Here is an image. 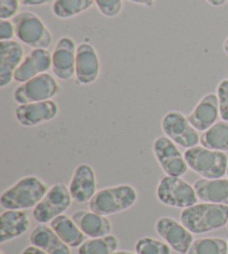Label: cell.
Returning <instances> with one entry per match:
<instances>
[{"mask_svg":"<svg viewBox=\"0 0 228 254\" xmlns=\"http://www.w3.org/2000/svg\"><path fill=\"white\" fill-rule=\"evenodd\" d=\"M180 222L193 234H204L220 230L228 223V205L215 203H196L184 208Z\"/></svg>","mask_w":228,"mask_h":254,"instance_id":"obj_1","label":"cell"},{"mask_svg":"<svg viewBox=\"0 0 228 254\" xmlns=\"http://www.w3.org/2000/svg\"><path fill=\"white\" fill-rule=\"evenodd\" d=\"M48 187L38 176L27 175L4 190L0 195V205L4 210H29L42 201Z\"/></svg>","mask_w":228,"mask_h":254,"instance_id":"obj_2","label":"cell"},{"mask_svg":"<svg viewBox=\"0 0 228 254\" xmlns=\"http://www.w3.org/2000/svg\"><path fill=\"white\" fill-rule=\"evenodd\" d=\"M138 201V192L129 184H120L97 190L88 202L89 210L100 215H113L133 207Z\"/></svg>","mask_w":228,"mask_h":254,"instance_id":"obj_3","label":"cell"},{"mask_svg":"<svg viewBox=\"0 0 228 254\" xmlns=\"http://www.w3.org/2000/svg\"><path fill=\"white\" fill-rule=\"evenodd\" d=\"M184 156L189 169L203 179H222L227 173L228 156L226 152L214 151L197 145L187 148Z\"/></svg>","mask_w":228,"mask_h":254,"instance_id":"obj_4","label":"cell"},{"mask_svg":"<svg viewBox=\"0 0 228 254\" xmlns=\"http://www.w3.org/2000/svg\"><path fill=\"white\" fill-rule=\"evenodd\" d=\"M16 37L33 49H48L53 44V35L47 25L33 11H21L12 18Z\"/></svg>","mask_w":228,"mask_h":254,"instance_id":"obj_5","label":"cell"},{"mask_svg":"<svg viewBox=\"0 0 228 254\" xmlns=\"http://www.w3.org/2000/svg\"><path fill=\"white\" fill-rule=\"evenodd\" d=\"M158 201L167 206L187 208L197 203V194L194 185L181 178L166 175L161 179L156 189Z\"/></svg>","mask_w":228,"mask_h":254,"instance_id":"obj_6","label":"cell"},{"mask_svg":"<svg viewBox=\"0 0 228 254\" xmlns=\"http://www.w3.org/2000/svg\"><path fill=\"white\" fill-rule=\"evenodd\" d=\"M71 197L69 188L66 184L58 182L48 190L44 198L33 210V216L39 224L50 223L57 216L65 214L70 207Z\"/></svg>","mask_w":228,"mask_h":254,"instance_id":"obj_7","label":"cell"},{"mask_svg":"<svg viewBox=\"0 0 228 254\" xmlns=\"http://www.w3.org/2000/svg\"><path fill=\"white\" fill-rule=\"evenodd\" d=\"M59 90L60 86L55 77L49 72H45L20 84L13 90L12 96L17 104L22 105L49 101L56 96Z\"/></svg>","mask_w":228,"mask_h":254,"instance_id":"obj_8","label":"cell"},{"mask_svg":"<svg viewBox=\"0 0 228 254\" xmlns=\"http://www.w3.org/2000/svg\"><path fill=\"white\" fill-rule=\"evenodd\" d=\"M161 126L165 136L180 147L187 149L197 146L200 143L198 130L189 123L187 116L181 112H168L167 114L164 115Z\"/></svg>","mask_w":228,"mask_h":254,"instance_id":"obj_9","label":"cell"},{"mask_svg":"<svg viewBox=\"0 0 228 254\" xmlns=\"http://www.w3.org/2000/svg\"><path fill=\"white\" fill-rule=\"evenodd\" d=\"M153 153L164 173L170 176L182 178L188 171V165L177 144L167 136H158L153 143Z\"/></svg>","mask_w":228,"mask_h":254,"instance_id":"obj_10","label":"cell"},{"mask_svg":"<svg viewBox=\"0 0 228 254\" xmlns=\"http://www.w3.org/2000/svg\"><path fill=\"white\" fill-rule=\"evenodd\" d=\"M155 230L172 250L179 254H187L194 242L193 233L174 217H159L155 223Z\"/></svg>","mask_w":228,"mask_h":254,"instance_id":"obj_11","label":"cell"},{"mask_svg":"<svg viewBox=\"0 0 228 254\" xmlns=\"http://www.w3.org/2000/svg\"><path fill=\"white\" fill-rule=\"evenodd\" d=\"M76 53L74 39L65 36L58 40L52 53V70L58 79L68 81L76 76Z\"/></svg>","mask_w":228,"mask_h":254,"instance_id":"obj_12","label":"cell"},{"mask_svg":"<svg viewBox=\"0 0 228 254\" xmlns=\"http://www.w3.org/2000/svg\"><path fill=\"white\" fill-rule=\"evenodd\" d=\"M58 113V104L53 99H49L45 102L18 105L15 110V117L20 125L33 127L55 120Z\"/></svg>","mask_w":228,"mask_h":254,"instance_id":"obj_13","label":"cell"},{"mask_svg":"<svg viewBox=\"0 0 228 254\" xmlns=\"http://www.w3.org/2000/svg\"><path fill=\"white\" fill-rule=\"evenodd\" d=\"M100 75V61L93 45L83 43L77 46L76 79L81 85L94 84Z\"/></svg>","mask_w":228,"mask_h":254,"instance_id":"obj_14","label":"cell"},{"mask_svg":"<svg viewBox=\"0 0 228 254\" xmlns=\"http://www.w3.org/2000/svg\"><path fill=\"white\" fill-rule=\"evenodd\" d=\"M25 58V49L17 40L0 42V87L4 88L13 80V75Z\"/></svg>","mask_w":228,"mask_h":254,"instance_id":"obj_15","label":"cell"},{"mask_svg":"<svg viewBox=\"0 0 228 254\" xmlns=\"http://www.w3.org/2000/svg\"><path fill=\"white\" fill-rule=\"evenodd\" d=\"M69 190L76 203H87L97 193V179L93 166L79 164L71 176Z\"/></svg>","mask_w":228,"mask_h":254,"instance_id":"obj_16","label":"cell"},{"mask_svg":"<svg viewBox=\"0 0 228 254\" xmlns=\"http://www.w3.org/2000/svg\"><path fill=\"white\" fill-rule=\"evenodd\" d=\"M52 53L48 49H33L24 58L20 66L17 68L15 75H13V80L22 84L36 76L48 72L52 69Z\"/></svg>","mask_w":228,"mask_h":254,"instance_id":"obj_17","label":"cell"},{"mask_svg":"<svg viewBox=\"0 0 228 254\" xmlns=\"http://www.w3.org/2000/svg\"><path fill=\"white\" fill-rule=\"evenodd\" d=\"M220 116V103H218L217 94L208 93L200 99L187 119L198 131H205L217 123Z\"/></svg>","mask_w":228,"mask_h":254,"instance_id":"obj_18","label":"cell"},{"mask_svg":"<svg viewBox=\"0 0 228 254\" xmlns=\"http://www.w3.org/2000/svg\"><path fill=\"white\" fill-rule=\"evenodd\" d=\"M71 219L78 225L81 232L89 239L102 238L112 234L113 225L111 220L98 213L90 210H79L71 215Z\"/></svg>","mask_w":228,"mask_h":254,"instance_id":"obj_19","label":"cell"},{"mask_svg":"<svg viewBox=\"0 0 228 254\" xmlns=\"http://www.w3.org/2000/svg\"><path fill=\"white\" fill-rule=\"evenodd\" d=\"M30 228V220L25 211L6 210L0 215V243L12 241L24 235Z\"/></svg>","mask_w":228,"mask_h":254,"instance_id":"obj_20","label":"cell"},{"mask_svg":"<svg viewBox=\"0 0 228 254\" xmlns=\"http://www.w3.org/2000/svg\"><path fill=\"white\" fill-rule=\"evenodd\" d=\"M29 241L31 246L42 249L48 254H71L70 247H68L47 224L36 226L29 235Z\"/></svg>","mask_w":228,"mask_h":254,"instance_id":"obj_21","label":"cell"},{"mask_svg":"<svg viewBox=\"0 0 228 254\" xmlns=\"http://www.w3.org/2000/svg\"><path fill=\"white\" fill-rule=\"evenodd\" d=\"M193 185L200 201L228 205V179L200 178Z\"/></svg>","mask_w":228,"mask_h":254,"instance_id":"obj_22","label":"cell"},{"mask_svg":"<svg viewBox=\"0 0 228 254\" xmlns=\"http://www.w3.org/2000/svg\"><path fill=\"white\" fill-rule=\"evenodd\" d=\"M49 225L58 237L70 248H79L87 240V237L81 232L75 221L66 214L57 216L50 222Z\"/></svg>","mask_w":228,"mask_h":254,"instance_id":"obj_23","label":"cell"},{"mask_svg":"<svg viewBox=\"0 0 228 254\" xmlns=\"http://www.w3.org/2000/svg\"><path fill=\"white\" fill-rule=\"evenodd\" d=\"M200 145L214 151L228 152V122L218 121L200 135Z\"/></svg>","mask_w":228,"mask_h":254,"instance_id":"obj_24","label":"cell"},{"mask_svg":"<svg viewBox=\"0 0 228 254\" xmlns=\"http://www.w3.org/2000/svg\"><path fill=\"white\" fill-rule=\"evenodd\" d=\"M95 4V0H55L53 13L59 19H70L86 12Z\"/></svg>","mask_w":228,"mask_h":254,"instance_id":"obj_25","label":"cell"},{"mask_svg":"<svg viewBox=\"0 0 228 254\" xmlns=\"http://www.w3.org/2000/svg\"><path fill=\"white\" fill-rule=\"evenodd\" d=\"M119 241L113 234L88 239L78 248V254H113L118 250Z\"/></svg>","mask_w":228,"mask_h":254,"instance_id":"obj_26","label":"cell"},{"mask_svg":"<svg viewBox=\"0 0 228 254\" xmlns=\"http://www.w3.org/2000/svg\"><path fill=\"white\" fill-rule=\"evenodd\" d=\"M228 242L223 238H202L194 240L187 254H227Z\"/></svg>","mask_w":228,"mask_h":254,"instance_id":"obj_27","label":"cell"},{"mask_svg":"<svg viewBox=\"0 0 228 254\" xmlns=\"http://www.w3.org/2000/svg\"><path fill=\"white\" fill-rule=\"evenodd\" d=\"M135 251L138 254H171V248L165 241L143 237L137 240Z\"/></svg>","mask_w":228,"mask_h":254,"instance_id":"obj_28","label":"cell"},{"mask_svg":"<svg viewBox=\"0 0 228 254\" xmlns=\"http://www.w3.org/2000/svg\"><path fill=\"white\" fill-rule=\"evenodd\" d=\"M95 4L103 16L117 17L122 10V0H95Z\"/></svg>","mask_w":228,"mask_h":254,"instance_id":"obj_29","label":"cell"},{"mask_svg":"<svg viewBox=\"0 0 228 254\" xmlns=\"http://www.w3.org/2000/svg\"><path fill=\"white\" fill-rule=\"evenodd\" d=\"M218 103H220V114L223 121L228 122V78L220 81L216 90Z\"/></svg>","mask_w":228,"mask_h":254,"instance_id":"obj_30","label":"cell"},{"mask_svg":"<svg viewBox=\"0 0 228 254\" xmlns=\"http://www.w3.org/2000/svg\"><path fill=\"white\" fill-rule=\"evenodd\" d=\"M20 7L19 0H0V19H12Z\"/></svg>","mask_w":228,"mask_h":254,"instance_id":"obj_31","label":"cell"},{"mask_svg":"<svg viewBox=\"0 0 228 254\" xmlns=\"http://www.w3.org/2000/svg\"><path fill=\"white\" fill-rule=\"evenodd\" d=\"M16 36V28L11 19H0V42L12 40Z\"/></svg>","mask_w":228,"mask_h":254,"instance_id":"obj_32","label":"cell"},{"mask_svg":"<svg viewBox=\"0 0 228 254\" xmlns=\"http://www.w3.org/2000/svg\"><path fill=\"white\" fill-rule=\"evenodd\" d=\"M21 6L25 7H38V6H45V4H49L54 2L55 0H19Z\"/></svg>","mask_w":228,"mask_h":254,"instance_id":"obj_33","label":"cell"},{"mask_svg":"<svg viewBox=\"0 0 228 254\" xmlns=\"http://www.w3.org/2000/svg\"><path fill=\"white\" fill-rule=\"evenodd\" d=\"M21 254H48L47 252L43 251L42 249H39L37 247H34V246H30V247H27L24 251H22Z\"/></svg>","mask_w":228,"mask_h":254,"instance_id":"obj_34","label":"cell"},{"mask_svg":"<svg viewBox=\"0 0 228 254\" xmlns=\"http://www.w3.org/2000/svg\"><path fill=\"white\" fill-rule=\"evenodd\" d=\"M127 1H130L136 4H140V6H145V7H153L155 4V0H127Z\"/></svg>","mask_w":228,"mask_h":254,"instance_id":"obj_35","label":"cell"},{"mask_svg":"<svg viewBox=\"0 0 228 254\" xmlns=\"http://www.w3.org/2000/svg\"><path fill=\"white\" fill-rule=\"evenodd\" d=\"M206 1L211 4V6L221 7V6H224L228 0H206Z\"/></svg>","mask_w":228,"mask_h":254,"instance_id":"obj_36","label":"cell"},{"mask_svg":"<svg viewBox=\"0 0 228 254\" xmlns=\"http://www.w3.org/2000/svg\"><path fill=\"white\" fill-rule=\"evenodd\" d=\"M113 254H138L137 252H131V251H125V250H121V251H115Z\"/></svg>","mask_w":228,"mask_h":254,"instance_id":"obj_37","label":"cell"},{"mask_svg":"<svg viewBox=\"0 0 228 254\" xmlns=\"http://www.w3.org/2000/svg\"><path fill=\"white\" fill-rule=\"evenodd\" d=\"M223 49H224V52H225V54L226 55L228 56V37L225 39V42H224V45H223Z\"/></svg>","mask_w":228,"mask_h":254,"instance_id":"obj_38","label":"cell"},{"mask_svg":"<svg viewBox=\"0 0 228 254\" xmlns=\"http://www.w3.org/2000/svg\"><path fill=\"white\" fill-rule=\"evenodd\" d=\"M226 175H227V178H228V166H227V173H226Z\"/></svg>","mask_w":228,"mask_h":254,"instance_id":"obj_39","label":"cell"},{"mask_svg":"<svg viewBox=\"0 0 228 254\" xmlns=\"http://www.w3.org/2000/svg\"><path fill=\"white\" fill-rule=\"evenodd\" d=\"M227 242H228V235H227ZM227 254H228V250H227Z\"/></svg>","mask_w":228,"mask_h":254,"instance_id":"obj_40","label":"cell"},{"mask_svg":"<svg viewBox=\"0 0 228 254\" xmlns=\"http://www.w3.org/2000/svg\"><path fill=\"white\" fill-rule=\"evenodd\" d=\"M0 254H4L2 251H0Z\"/></svg>","mask_w":228,"mask_h":254,"instance_id":"obj_41","label":"cell"},{"mask_svg":"<svg viewBox=\"0 0 228 254\" xmlns=\"http://www.w3.org/2000/svg\"><path fill=\"white\" fill-rule=\"evenodd\" d=\"M227 230H228V223H227Z\"/></svg>","mask_w":228,"mask_h":254,"instance_id":"obj_42","label":"cell"}]
</instances>
